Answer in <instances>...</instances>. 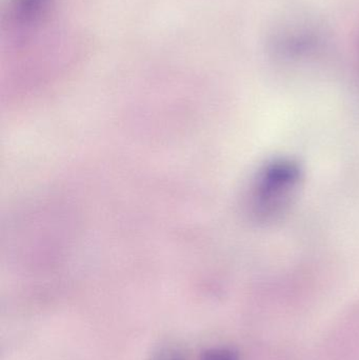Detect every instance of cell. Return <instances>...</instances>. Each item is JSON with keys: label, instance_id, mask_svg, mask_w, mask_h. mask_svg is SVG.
<instances>
[{"label": "cell", "instance_id": "1", "mask_svg": "<svg viewBox=\"0 0 359 360\" xmlns=\"http://www.w3.org/2000/svg\"><path fill=\"white\" fill-rule=\"evenodd\" d=\"M301 180V170L291 160H274L259 172L253 186L252 207L261 220H271L285 213Z\"/></svg>", "mask_w": 359, "mask_h": 360}, {"label": "cell", "instance_id": "2", "mask_svg": "<svg viewBox=\"0 0 359 360\" xmlns=\"http://www.w3.org/2000/svg\"><path fill=\"white\" fill-rule=\"evenodd\" d=\"M324 42L322 30L308 19L291 21L274 33L272 49L278 56L301 58L318 50Z\"/></svg>", "mask_w": 359, "mask_h": 360}, {"label": "cell", "instance_id": "3", "mask_svg": "<svg viewBox=\"0 0 359 360\" xmlns=\"http://www.w3.org/2000/svg\"><path fill=\"white\" fill-rule=\"evenodd\" d=\"M53 0H10L8 21L18 27H31L39 22L46 14Z\"/></svg>", "mask_w": 359, "mask_h": 360}]
</instances>
